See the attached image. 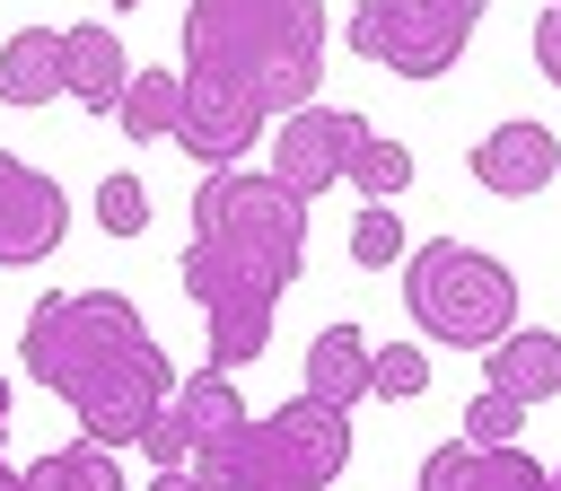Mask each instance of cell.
Listing matches in <instances>:
<instances>
[{"instance_id": "obj_1", "label": "cell", "mask_w": 561, "mask_h": 491, "mask_svg": "<svg viewBox=\"0 0 561 491\" xmlns=\"http://www.w3.org/2000/svg\"><path fill=\"white\" fill-rule=\"evenodd\" d=\"M307 272V193L245 167H202L193 184V246L175 263L184 298L202 307V359L254 368L272 351V307Z\"/></svg>"}, {"instance_id": "obj_2", "label": "cell", "mask_w": 561, "mask_h": 491, "mask_svg": "<svg viewBox=\"0 0 561 491\" xmlns=\"http://www.w3.org/2000/svg\"><path fill=\"white\" fill-rule=\"evenodd\" d=\"M324 9L316 0H193L184 9V61L237 79L263 114L307 105L324 79Z\"/></svg>"}, {"instance_id": "obj_3", "label": "cell", "mask_w": 561, "mask_h": 491, "mask_svg": "<svg viewBox=\"0 0 561 491\" xmlns=\"http://www.w3.org/2000/svg\"><path fill=\"white\" fill-rule=\"evenodd\" d=\"M351 465V412L324 395H289L280 412L245 421L237 438L184 456V473L202 491H324Z\"/></svg>"}, {"instance_id": "obj_4", "label": "cell", "mask_w": 561, "mask_h": 491, "mask_svg": "<svg viewBox=\"0 0 561 491\" xmlns=\"http://www.w3.org/2000/svg\"><path fill=\"white\" fill-rule=\"evenodd\" d=\"M394 272H403V316H412V333L438 342V351H491V342L517 324V272H508L500 254L465 246V237H430V246H412Z\"/></svg>"}, {"instance_id": "obj_5", "label": "cell", "mask_w": 561, "mask_h": 491, "mask_svg": "<svg viewBox=\"0 0 561 491\" xmlns=\"http://www.w3.org/2000/svg\"><path fill=\"white\" fill-rule=\"evenodd\" d=\"M140 333H149V324H140V307H131L123 289H44V298L26 307V324H18V359H26L35 386L70 395V386H88L114 351H131Z\"/></svg>"}, {"instance_id": "obj_6", "label": "cell", "mask_w": 561, "mask_h": 491, "mask_svg": "<svg viewBox=\"0 0 561 491\" xmlns=\"http://www.w3.org/2000/svg\"><path fill=\"white\" fill-rule=\"evenodd\" d=\"M491 0H359L351 9V53L394 70V79H447L473 44Z\"/></svg>"}, {"instance_id": "obj_7", "label": "cell", "mask_w": 561, "mask_h": 491, "mask_svg": "<svg viewBox=\"0 0 561 491\" xmlns=\"http://www.w3.org/2000/svg\"><path fill=\"white\" fill-rule=\"evenodd\" d=\"M175 395V359H167V342L158 333H140L131 351H114L88 386H70L61 403H70V421H79V438H96V447H140V430H149V412Z\"/></svg>"}, {"instance_id": "obj_8", "label": "cell", "mask_w": 561, "mask_h": 491, "mask_svg": "<svg viewBox=\"0 0 561 491\" xmlns=\"http://www.w3.org/2000/svg\"><path fill=\"white\" fill-rule=\"evenodd\" d=\"M245 421H254V412H245V395H237V368L202 359V368H193V377H175V395L149 412L140 456H149V465H184V456H202V447L237 438Z\"/></svg>"}, {"instance_id": "obj_9", "label": "cell", "mask_w": 561, "mask_h": 491, "mask_svg": "<svg viewBox=\"0 0 561 491\" xmlns=\"http://www.w3.org/2000/svg\"><path fill=\"white\" fill-rule=\"evenodd\" d=\"M184 79V105H175V140L193 149V167H245V149L263 140V105L237 88V79H219V70H175Z\"/></svg>"}, {"instance_id": "obj_10", "label": "cell", "mask_w": 561, "mask_h": 491, "mask_svg": "<svg viewBox=\"0 0 561 491\" xmlns=\"http://www.w3.org/2000/svg\"><path fill=\"white\" fill-rule=\"evenodd\" d=\"M368 140V114L359 105H289L280 114V149H272V175L289 193H333L351 175V149Z\"/></svg>"}, {"instance_id": "obj_11", "label": "cell", "mask_w": 561, "mask_h": 491, "mask_svg": "<svg viewBox=\"0 0 561 491\" xmlns=\"http://www.w3.org/2000/svg\"><path fill=\"white\" fill-rule=\"evenodd\" d=\"M61 237H70V193L44 167H26V158L0 149V272L44 263Z\"/></svg>"}, {"instance_id": "obj_12", "label": "cell", "mask_w": 561, "mask_h": 491, "mask_svg": "<svg viewBox=\"0 0 561 491\" xmlns=\"http://www.w3.org/2000/svg\"><path fill=\"white\" fill-rule=\"evenodd\" d=\"M552 175H561V140H552V123H535V114L491 123V132L473 140V184L500 193V202H535Z\"/></svg>"}, {"instance_id": "obj_13", "label": "cell", "mask_w": 561, "mask_h": 491, "mask_svg": "<svg viewBox=\"0 0 561 491\" xmlns=\"http://www.w3.org/2000/svg\"><path fill=\"white\" fill-rule=\"evenodd\" d=\"M421 491H552V465H535L517 438H508V447L447 438V447L421 456Z\"/></svg>"}, {"instance_id": "obj_14", "label": "cell", "mask_w": 561, "mask_h": 491, "mask_svg": "<svg viewBox=\"0 0 561 491\" xmlns=\"http://www.w3.org/2000/svg\"><path fill=\"white\" fill-rule=\"evenodd\" d=\"M53 96H70V44H61V26H18L0 44V105L35 114Z\"/></svg>"}, {"instance_id": "obj_15", "label": "cell", "mask_w": 561, "mask_h": 491, "mask_svg": "<svg viewBox=\"0 0 561 491\" xmlns=\"http://www.w3.org/2000/svg\"><path fill=\"white\" fill-rule=\"evenodd\" d=\"M482 359H491V368H482V386H500V395H517L526 412L561 395V333H535V324H508V333H500V342H491Z\"/></svg>"}, {"instance_id": "obj_16", "label": "cell", "mask_w": 561, "mask_h": 491, "mask_svg": "<svg viewBox=\"0 0 561 491\" xmlns=\"http://www.w3.org/2000/svg\"><path fill=\"white\" fill-rule=\"evenodd\" d=\"M61 44H70V105L114 114V96H123V79H131L123 35H114V26H61Z\"/></svg>"}, {"instance_id": "obj_17", "label": "cell", "mask_w": 561, "mask_h": 491, "mask_svg": "<svg viewBox=\"0 0 561 491\" xmlns=\"http://www.w3.org/2000/svg\"><path fill=\"white\" fill-rule=\"evenodd\" d=\"M307 395H324V403H359L368 395V333L359 324H324L316 342H307Z\"/></svg>"}, {"instance_id": "obj_18", "label": "cell", "mask_w": 561, "mask_h": 491, "mask_svg": "<svg viewBox=\"0 0 561 491\" xmlns=\"http://www.w3.org/2000/svg\"><path fill=\"white\" fill-rule=\"evenodd\" d=\"M175 105H184L175 70H131L114 96V123H123V140H175Z\"/></svg>"}, {"instance_id": "obj_19", "label": "cell", "mask_w": 561, "mask_h": 491, "mask_svg": "<svg viewBox=\"0 0 561 491\" xmlns=\"http://www.w3.org/2000/svg\"><path fill=\"white\" fill-rule=\"evenodd\" d=\"M26 491H123V465H114V447L70 438V447H53V456L26 465Z\"/></svg>"}, {"instance_id": "obj_20", "label": "cell", "mask_w": 561, "mask_h": 491, "mask_svg": "<svg viewBox=\"0 0 561 491\" xmlns=\"http://www.w3.org/2000/svg\"><path fill=\"white\" fill-rule=\"evenodd\" d=\"M368 395H386V403H421V395H430V351H421V333L368 351Z\"/></svg>"}, {"instance_id": "obj_21", "label": "cell", "mask_w": 561, "mask_h": 491, "mask_svg": "<svg viewBox=\"0 0 561 491\" xmlns=\"http://www.w3.org/2000/svg\"><path fill=\"white\" fill-rule=\"evenodd\" d=\"M342 184H359L368 202H394V193L412 184V149H403V140H377V132H368V140L351 149V175H342Z\"/></svg>"}, {"instance_id": "obj_22", "label": "cell", "mask_w": 561, "mask_h": 491, "mask_svg": "<svg viewBox=\"0 0 561 491\" xmlns=\"http://www.w3.org/2000/svg\"><path fill=\"white\" fill-rule=\"evenodd\" d=\"M403 246H412V237H403V219H394L386 202H368V210L351 219V263H368V272H394V263H403Z\"/></svg>"}, {"instance_id": "obj_23", "label": "cell", "mask_w": 561, "mask_h": 491, "mask_svg": "<svg viewBox=\"0 0 561 491\" xmlns=\"http://www.w3.org/2000/svg\"><path fill=\"white\" fill-rule=\"evenodd\" d=\"M88 210H96L105 237H140V228H149V184H140V175H105Z\"/></svg>"}, {"instance_id": "obj_24", "label": "cell", "mask_w": 561, "mask_h": 491, "mask_svg": "<svg viewBox=\"0 0 561 491\" xmlns=\"http://www.w3.org/2000/svg\"><path fill=\"white\" fill-rule=\"evenodd\" d=\"M517 430H526V403L500 395V386H482V395L465 403V430H456V438H473V447H508Z\"/></svg>"}, {"instance_id": "obj_25", "label": "cell", "mask_w": 561, "mask_h": 491, "mask_svg": "<svg viewBox=\"0 0 561 491\" xmlns=\"http://www.w3.org/2000/svg\"><path fill=\"white\" fill-rule=\"evenodd\" d=\"M535 70L561 88V0H543V18H535Z\"/></svg>"}, {"instance_id": "obj_26", "label": "cell", "mask_w": 561, "mask_h": 491, "mask_svg": "<svg viewBox=\"0 0 561 491\" xmlns=\"http://www.w3.org/2000/svg\"><path fill=\"white\" fill-rule=\"evenodd\" d=\"M0 438H9V377H0ZM0 491H26V473L0 456Z\"/></svg>"}, {"instance_id": "obj_27", "label": "cell", "mask_w": 561, "mask_h": 491, "mask_svg": "<svg viewBox=\"0 0 561 491\" xmlns=\"http://www.w3.org/2000/svg\"><path fill=\"white\" fill-rule=\"evenodd\" d=\"M149 491H202V482H193L184 465H149Z\"/></svg>"}, {"instance_id": "obj_28", "label": "cell", "mask_w": 561, "mask_h": 491, "mask_svg": "<svg viewBox=\"0 0 561 491\" xmlns=\"http://www.w3.org/2000/svg\"><path fill=\"white\" fill-rule=\"evenodd\" d=\"M105 9H140V0H105Z\"/></svg>"}, {"instance_id": "obj_29", "label": "cell", "mask_w": 561, "mask_h": 491, "mask_svg": "<svg viewBox=\"0 0 561 491\" xmlns=\"http://www.w3.org/2000/svg\"><path fill=\"white\" fill-rule=\"evenodd\" d=\"M552 491H561V473H552Z\"/></svg>"}]
</instances>
